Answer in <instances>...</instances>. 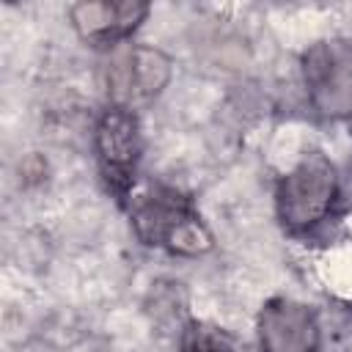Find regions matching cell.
Returning <instances> with one entry per match:
<instances>
[{
  "label": "cell",
  "instance_id": "cell-3",
  "mask_svg": "<svg viewBox=\"0 0 352 352\" xmlns=\"http://www.w3.org/2000/svg\"><path fill=\"white\" fill-rule=\"evenodd\" d=\"M302 80L319 116H352V41L327 38L308 47L302 55Z\"/></svg>",
  "mask_w": 352,
  "mask_h": 352
},
{
  "label": "cell",
  "instance_id": "cell-9",
  "mask_svg": "<svg viewBox=\"0 0 352 352\" xmlns=\"http://www.w3.org/2000/svg\"><path fill=\"white\" fill-rule=\"evenodd\" d=\"M349 118H352V116H349Z\"/></svg>",
  "mask_w": 352,
  "mask_h": 352
},
{
  "label": "cell",
  "instance_id": "cell-7",
  "mask_svg": "<svg viewBox=\"0 0 352 352\" xmlns=\"http://www.w3.org/2000/svg\"><path fill=\"white\" fill-rule=\"evenodd\" d=\"M148 14L146 3H135V0H121V3H74L69 8L72 25L74 30L91 41V44H116L121 38H126Z\"/></svg>",
  "mask_w": 352,
  "mask_h": 352
},
{
  "label": "cell",
  "instance_id": "cell-1",
  "mask_svg": "<svg viewBox=\"0 0 352 352\" xmlns=\"http://www.w3.org/2000/svg\"><path fill=\"white\" fill-rule=\"evenodd\" d=\"M135 234L146 245L168 248L170 253L198 256L212 248V234L176 190H154L132 206Z\"/></svg>",
  "mask_w": 352,
  "mask_h": 352
},
{
  "label": "cell",
  "instance_id": "cell-6",
  "mask_svg": "<svg viewBox=\"0 0 352 352\" xmlns=\"http://www.w3.org/2000/svg\"><path fill=\"white\" fill-rule=\"evenodd\" d=\"M261 352H316L319 324L308 305L275 297L258 314Z\"/></svg>",
  "mask_w": 352,
  "mask_h": 352
},
{
  "label": "cell",
  "instance_id": "cell-8",
  "mask_svg": "<svg viewBox=\"0 0 352 352\" xmlns=\"http://www.w3.org/2000/svg\"><path fill=\"white\" fill-rule=\"evenodd\" d=\"M182 352H236V349L223 330L206 322H190L182 333Z\"/></svg>",
  "mask_w": 352,
  "mask_h": 352
},
{
  "label": "cell",
  "instance_id": "cell-4",
  "mask_svg": "<svg viewBox=\"0 0 352 352\" xmlns=\"http://www.w3.org/2000/svg\"><path fill=\"white\" fill-rule=\"evenodd\" d=\"M104 80L113 104L132 110L135 104L154 99L168 85L170 58L154 47L126 44L110 55Z\"/></svg>",
  "mask_w": 352,
  "mask_h": 352
},
{
  "label": "cell",
  "instance_id": "cell-5",
  "mask_svg": "<svg viewBox=\"0 0 352 352\" xmlns=\"http://www.w3.org/2000/svg\"><path fill=\"white\" fill-rule=\"evenodd\" d=\"M94 143H96V154H99V165H102L107 187L118 198H124L126 190L132 187L135 168H138L140 148H143L140 124H138L135 113L126 107L110 104L96 124Z\"/></svg>",
  "mask_w": 352,
  "mask_h": 352
},
{
  "label": "cell",
  "instance_id": "cell-2",
  "mask_svg": "<svg viewBox=\"0 0 352 352\" xmlns=\"http://www.w3.org/2000/svg\"><path fill=\"white\" fill-rule=\"evenodd\" d=\"M338 179L322 151L305 154L278 184V214L286 228L305 231L324 220L336 201Z\"/></svg>",
  "mask_w": 352,
  "mask_h": 352
}]
</instances>
